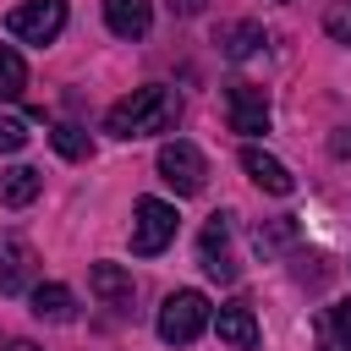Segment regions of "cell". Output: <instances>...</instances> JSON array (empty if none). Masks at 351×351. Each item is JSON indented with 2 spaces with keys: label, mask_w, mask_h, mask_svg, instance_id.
<instances>
[{
  "label": "cell",
  "mask_w": 351,
  "mask_h": 351,
  "mask_svg": "<svg viewBox=\"0 0 351 351\" xmlns=\"http://www.w3.org/2000/svg\"><path fill=\"white\" fill-rule=\"evenodd\" d=\"M302 241V225L296 219H263L258 230H252V247L263 252V258H274V252H285V247H296Z\"/></svg>",
  "instance_id": "2e32d148"
},
{
  "label": "cell",
  "mask_w": 351,
  "mask_h": 351,
  "mask_svg": "<svg viewBox=\"0 0 351 351\" xmlns=\"http://www.w3.org/2000/svg\"><path fill=\"white\" fill-rule=\"evenodd\" d=\"M22 88H27V66L11 44H0V99H16Z\"/></svg>",
  "instance_id": "ac0fdd59"
},
{
  "label": "cell",
  "mask_w": 351,
  "mask_h": 351,
  "mask_svg": "<svg viewBox=\"0 0 351 351\" xmlns=\"http://www.w3.org/2000/svg\"><path fill=\"white\" fill-rule=\"evenodd\" d=\"M208 324H214V307L203 291H170L159 307V340L165 346H192Z\"/></svg>",
  "instance_id": "7a4b0ae2"
},
{
  "label": "cell",
  "mask_w": 351,
  "mask_h": 351,
  "mask_svg": "<svg viewBox=\"0 0 351 351\" xmlns=\"http://www.w3.org/2000/svg\"><path fill=\"white\" fill-rule=\"evenodd\" d=\"M88 291H93L104 307H115V313L132 307V274H126L121 263H93V269H88Z\"/></svg>",
  "instance_id": "30bf717a"
},
{
  "label": "cell",
  "mask_w": 351,
  "mask_h": 351,
  "mask_svg": "<svg viewBox=\"0 0 351 351\" xmlns=\"http://www.w3.org/2000/svg\"><path fill=\"white\" fill-rule=\"evenodd\" d=\"M27 143V121H11V115H0V154H16Z\"/></svg>",
  "instance_id": "44dd1931"
},
{
  "label": "cell",
  "mask_w": 351,
  "mask_h": 351,
  "mask_svg": "<svg viewBox=\"0 0 351 351\" xmlns=\"http://www.w3.org/2000/svg\"><path fill=\"white\" fill-rule=\"evenodd\" d=\"M318 351H351V302H329L318 313Z\"/></svg>",
  "instance_id": "5bb4252c"
},
{
  "label": "cell",
  "mask_w": 351,
  "mask_h": 351,
  "mask_svg": "<svg viewBox=\"0 0 351 351\" xmlns=\"http://www.w3.org/2000/svg\"><path fill=\"white\" fill-rule=\"evenodd\" d=\"M38 192H44V176H38L33 165H5V170H0V203H5V208H27Z\"/></svg>",
  "instance_id": "4fadbf2b"
},
{
  "label": "cell",
  "mask_w": 351,
  "mask_h": 351,
  "mask_svg": "<svg viewBox=\"0 0 351 351\" xmlns=\"http://www.w3.org/2000/svg\"><path fill=\"white\" fill-rule=\"evenodd\" d=\"M263 49V27L258 22H230L225 33H219V55L225 60H247V55H258Z\"/></svg>",
  "instance_id": "9a60e30c"
},
{
  "label": "cell",
  "mask_w": 351,
  "mask_h": 351,
  "mask_svg": "<svg viewBox=\"0 0 351 351\" xmlns=\"http://www.w3.org/2000/svg\"><path fill=\"white\" fill-rule=\"evenodd\" d=\"M66 27V0H22L5 11V33L16 44H55Z\"/></svg>",
  "instance_id": "3957f363"
},
{
  "label": "cell",
  "mask_w": 351,
  "mask_h": 351,
  "mask_svg": "<svg viewBox=\"0 0 351 351\" xmlns=\"http://www.w3.org/2000/svg\"><path fill=\"white\" fill-rule=\"evenodd\" d=\"M329 154H335V159H351V126H340V132L329 137Z\"/></svg>",
  "instance_id": "7402d4cb"
},
{
  "label": "cell",
  "mask_w": 351,
  "mask_h": 351,
  "mask_svg": "<svg viewBox=\"0 0 351 351\" xmlns=\"http://www.w3.org/2000/svg\"><path fill=\"white\" fill-rule=\"evenodd\" d=\"M5 351H38V346H33V340H11Z\"/></svg>",
  "instance_id": "cb8c5ba5"
},
{
  "label": "cell",
  "mask_w": 351,
  "mask_h": 351,
  "mask_svg": "<svg viewBox=\"0 0 351 351\" xmlns=\"http://www.w3.org/2000/svg\"><path fill=\"white\" fill-rule=\"evenodd\" d=\"M71 307H77V302H71V291H66V285H33V313H38V318L66 324V318H71Z\"/></svg>",
  "instance_id": "e0dca14e"
},
{
  "label": "cell",
  "mask_w": 351,
  "mask_h": 351,
  "mask_svg": "<svg viewBox=\"0 0 351 351\" xmlns=\"http://www.w3.org/2000/svg\"><path fill=\"white\" fill-rule=\"evenodd\" d=\"M33 285V247L22 236H0V296H22Z\"/></svg>",
  "instance_id": "9c48e42d"
},
{
  "label": "cell",
  "mask_w": 351,
  "mask_h": 351,
  "mask_svg": "<svg viewBox=\"0 0 351 351\" xmlns=\"http://www.w3.org/2000/svg\"><path fill=\"white\" fill-rule=\"evenodd\" d=\"M203 5H208V0H170V11H176V16H197Z\"/></svg>",
  "instance_id": "603a6c76"
},
{
  "label": "cell",
  "mask_w": 351,
  "mask_h": 351,
  "mask_svg": "<svg viewBox=\"0 0 351 351\" xmlns=\"http://www.w3.org/2000/svg\"><path fill=\"white\" fill-rule=\"evenodd\" d=\"M214 329H219V340L225 346H258V318H252V307L247 302H225L219 313H214Z\"/></svg>",
  "instance_id": "7c38bea8"
},
{
  "label": "cell",
  "mask_w": 351,
  "mask_h": 351,
  "mask_svg": "<svg viewBox=\"0 0 351 351\" xmlns=\"http://www.w3.org/2000/svg\"><path fill=\"white\" fill-rule=\"evenodd\" d=\"M104 22L115 38H143L154 27V5L148 0H104Z\"/></svg>",
  "instance_id": "8fae6325"
},
{
  "label": "cell",
  "mask_w": 351,
  "mask_h": 351,
  "mask_svg": "<svg viewBox=\"0 0 351 351\" xmlns=\"http://www.w3.org/2000/svg\"><path fill=\"white\" fill-rule=\"evenodd\" d=\"M324 33H329L335 44H351V0H335V5L324 11Z\"/></svg>",
  "instance_id": "ffe728a7"
},
{
  "label": "cell",
  "mask_w": 351,
  "mask_h": 351,
  "mask_svg": "<svg viewBox=\"0 0 351 351\" xmlns=\"http://www.w3.org/2000/svg\"><path fill=\"white\" fill-rule=\"evenodd\" d=\"M241 170L252 176V186H263V192H274V197H291V192H296V176H291L274 154H263L258 143L241 148Z\"/></svg>",
  "instance_id": "ba28073f"
},
{
  "label": "cell",
  "mask_w": 351,
  "mask_h": 351,
  "mask_svg": "<svg viewBox=\"0 0 351 351\" xmlns=\"http://www.w3.org/2000/svg\"><path fill=\"white\" fill-rule=\"evenodd\" d=\"M197 263L208 280H236V258H230V214H208L203 236H197Z\"/></svg>",
  "instance_id": "52a82bcc"
},
{
  "label": "cell",
  "mask_w": 351,
  "mask_h": 351,
  "mask_svg": "<svg viewBox=\"0 0 351 351\" xmlns=\"http://www.w3.org/2000/svg\"><path fill=\"white\" fill-rule=\"evenodd\" d=\"M49 143H55V154H60V159H88V132H82V126H71V121H60V126L49 132Z\"/></svg>",
  "instance_id": "d6986e66"
},
{
  "label": "cell",
  "mask_w": 351,
  "mask_h": 351,
  "mask_svg": "<svg viewBox=\"0 0 351 351\" xmlns=\"http://www.w3.org/2000/svg\"><path fill=\"white\" fill-rule=\"evenodd\" d=\"M170 241H176V208L165 197H137V208H132V252L154 258Z\"/></svg>",
  "instance_id": "277c9868"
},
{
  "label": "cell",
  "mask_w": 351,
  "mask_h": 351,
  "mask_svg": "<svg viewBox=\"0 0 351 351\" xmlns=\"http://www.w3.org/2000/svg\"><path fill=\"white\" fill-rule=\"evenodd\" d=\"M154 165H159V181H165L176 197H192V192H203V181H208L203 154H197L192 143H181V137H176V143H165Z\"/></svg>",
  "instance_id": "5b68a950"
},
{
  "label": "cell",
  "mask_w": 351,
  "mask_h": 351,
  "mask_svg": "<svg viewBox=\"0 0 351 351\" xmlns=\"http://www.w3.org/2000/svg\"><path fill=\"white\" fill-rule=\"evenodd\" d=\"M176 121H181V99H176V88H159V82L132 88L126 99H115L104 110L110 137H154V132H170Z\"/></svg>",
  "instance_id": "6da1fadb"
},
{
  "label": "cell",
  "mask_w": 351,
  "mask_h": 351,
  "mask_svg": "<svg viewBox=\"0 0 351 351\" xmlns=\"http://www.w3.org/2000/svg\"><path fill=\"white\" fill-rule=\"evenodd\" d=\"M225 121H230V132H241V137L269 132V93L252 88V82H230V88H225Z\"/></svg>",
  "instance_id": "8992f818"
}]
</instances>
